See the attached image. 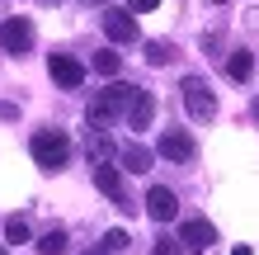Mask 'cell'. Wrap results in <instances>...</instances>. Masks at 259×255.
I'll list each match as a JSON object with an SVG mask.
<instances>
[{
  "mask_svg": "<svg viewBox=\"0 0 259 255\" xmlns=\"http://www.w3.org/2000/svg\"><path fill=\"white\" fill-rule=\"evenodd\" d=\"M104 33H109V43H137L132 10H104Z\"/></svg>",
  "mask_w": 259,
  "mask_h": 255,
  "instance_id": "obj_11",
  "label": "cell"
},
{
  "mask_svg": "<svg viewBox=\"0 0 259 255\" xmlns=\"http://www.w3.org/2000/svg\"><path fill=\"white\" fill-rule=\"evenodd\" d=\"M123 118H127V128H132V132L151 128V118H156V95L137 85V95H132V104H127V114H123Z\"/></svg>",
  "mask_w": 259,
  "mask_h": 255,
  "instance_id": "obj_10",
  "label": "cell"
},
{
  "mask_svg": "<svg viewBox=\"0 0 259 255\" xmlns=\"http://www.w3.org/2000/svg\"><path fill=\"white\" fill-rule=\"evenodd\" d=\"M127 5H132L137 14H146V10H156V5H160V0H127Z\"/></svg>",
  "mask_w": 259,
  "mask_h": 255,
  "instance_id": "obj_21",
  "label": "cell"
},
{
  "mask_svg": "<svg viewBox=\"0 0 259 255\" xmlns=\"http://www.w3.org/2000/svg\"><path fill=\"white\" fill-rule=\"evenodd\" d=\"M95 189L104 194V199H113L123 213H132V199H127V185H123V170H118V166H109V161L95 166Z\"/></svg>",
  "mask_w": 259,
  "mask_h": 255,
  "instance_id": "obj_6",
  "label": "cell"
},
{
  "mask_svg": "<svg viewBox=\"0 0 259 255\" xmlns=\"http://www.w3.org/2000/svg\"><path fill=\"white\" fill-rule=\"evenodd\" d=\"M127 241H132V236H127V232H118V227H113L109 236H104V250H109V255H113V250H127Z\"/></svg>",
  "mask_w": 259,
  "mask_h": 255,
  "instance_id": "obj_19",
  "label": "cell"
},
{
  "mask_svg": "<svg viewBox=\"0 0 259 255\" xmlns=\"http://www.w3.org/2000/svg\"><path fill=\"white\" fill-rule=\"evenodd\" d=\"M28 152L42 170H66L71 166V137L62 128H38L33 137H28Z\"/></svg>",
  "mask_w": 259,
  "mask_h": 255,
  "instance_id": "obj_2",
  "label": "cell"
},
{
  "mask_svg": "<svg viewBox=\"0 0 259 255\" xmlns=\"http://www.w3.org/2000/svg\"><path fill=\"white\" fill-rule=\"evenodd\" d=\"M212 5H226V0H212Z\"/></svg>",
  "mask_w": 259,
  "mask_h": 255,
  "instance_id": "obj_25",
  "label": "cell"
},
{
  "mask_svg": "<svg viewBox=\"0 0 259 255\" xmlns=\"http://www.w3.org/2000/svg\"><path fill=\"white\" fill-rule=\"evenodd\" d=\"M85 156H90V166H104V161H113L118 156V147H113V137L104 128H90V137H85Z\"/></svg>",
  "mask_w": 259,
  "mask_h": 255,
  "instance_id": "obj_12",
  "label": "cell"
},
{
  "mask_svg": "<svg viewBox=\"0 0 259 255\" xmlns=\"http://www.w3.org/2000/svg\"><path fill=\"white\" fill-rule=\"evenodd\" d=\"M132 95H137V85H127V81H109L95 99H90V109H85L90 128H109L113 118H123L127 104H132Z\"/></svg>",
  "mask_w": 259,
  "mask_h": 255,
  "instance_id": "obj_1",
  "label": "cell"
},
{
  "mask_svg": "<svg viewBox=\"0 0 259 255\" xmlns=\"http://www.w3.org/2000/svg\"><path fill=\"white\" fill-rule=\"evenodd\" d=\"M5 241H10V246L33 241V227H28V217H5Z\"/></svg>",
  "mask_w": 259,
  "mask_h": 255,
  "instance_id": "obj_15",
  "label": "cell"
},
{
  "mask_svg": "<svg viewBox=\"0 0 259 255\" xmlns=\"http://www.w3.org/2000/svg\"><path fill=\"white\" fill-rule=\"evenodd\" d=\"M95 71H99V76H118V71H123V57H118L113 48H104V52H95Z\"/></svg>",
  "mask_w": 259,
  "mask_h": 255,
  "instance_id": "obj_17",
  "label": "cell"
},
{
  "mask_svg": "<svg viewBox=\"0 0 259 255\" xmlns=\"http://www.w3.org/2000/svg\"><path fill=\"white\" fill-rule=\"evenodd\" d=\"M48 71H52V81L62 85V90H80L85 85V62H75V57H66V52H52L48 57Z\"/></svg>",
  "mask_w": 259,
  "mask_h": 255,
  "instance_id": "obj_7",
  "label": "cell"
},
{
  "mask_svg": "<svg viewBox=\"0 0 259 255\" xmlns=\"http://www.w3.org/2000/svg\"><path fill=\"white\" fill-rule=\"evenodd\" d=\"M38 250H42V255H66V232H62V227L42 232V236H38Z\"/></svg>",
  "mask_w": 259,
  "mask_h": 255,
  "instance_id": "obj_18",
  "label": "cell"
},
{
  "mask_svg": "<svg viewBox=\"0 0 259 255\" xmlns=\"http://www.w3.org/2000/svg\"><path fill=\"white\" fill-rule=\"evenodd\" d=\"M0 255H5V246H0Z\"/></svg>",
  "mask_w": 259,
  "mask_h": 255,
  "instance_id": "obj_26",
  "label": "cell"
},
{
  "mask_svg": "<svg viewBox=\"0 0 259 255\" xmlns=\"http://www.w3.org/2000/svg\"><path fill=\"white\" fill-rule=\"evenodd\" d=\"M250 71H254L250 52H231V57H226V76H231V81H250Z\"/></svg>",
  "mask_w": 259,
  "mask_h": 255,
  "instance_id": "obj_14",
  "label": "cell"
},
{
  "mask_svg": "<svg viewBox=\"0 0 259 255\" xmlns=\"http://www.w3.org/2000/svg\"><path fill=\"white\" fill-rule=\"evenodd\" d=\"M80 5H109V0H80Z\"/></svg>",
  "mask_w": 259,
  "mask_h": 255,
  "instance_id": "obj_23",
  "label": "cell"
},
{
  "mask_svg": "<svg viewBox=\"0 0 259 255\" xmlns=\"http://www.w3.org/2000/svg\"><path fill=\"white\" fill-rule=\"evenodd\" d=\"M146 217H151V222H175V217H179V199H175V189L151 185V189H146Z\"/></svg>",
  "mask_w": 259,
  "mask_h": 255,
  "instance_id": "obj_9",
  "label": "cell"
},
{
  "mask_svg": "<svg viewBox=\"0 0 259 255\" xmlns=\"http://www.w3.org/2000/svg\"><path fill=\"white\" fill-rule=\"evenodd\" d=\"M212 241H217V232H212L207 217H184L179 222V246H184V255L189 250H207Z\"/></svg>",
  "mask_w": 259,
  "mask_h": 255,
  "instance_id": "obj_8",
  "label": "cell"
},
{
  "mask_svg": "<svg viewBox=\"0 0 259 255\" xmlns=\"http://www.w3.org/2000/svg\"><path fill=\"white\" fill-rule=\"evenodd\" d=\"M184 109H189V118H198V123H207L212 114H217V95H212V85L203 81V76H184Z\"/></svg>",
  "mask_w": 259,
  "mask_h": 255,
  "instance_id": "obj_3",
  "label": "cell"
},
{
  "mask_svg": "<svg viewBox=\"0 0 259 255\" xmlns=\"http://www.w3.org/2000/svg\"><path fill=\"white\" fill-rule=\"evenodd\" d=\"M156 156L175 161V166H189V161L198 156V142L189 137L184 128H165V132H160V142H156Z\"/></svg>",
  "mask_w": 259,
  "mask_h": 255,
  "instance_id": "obj_5",
  "label": "cell"
},
{
  "mask_svg": "<svg viewBox=\"0 0 259 255\" xmlns=\"http://www.w3.org/2000/svg\"><path fill=\"white\" fill-rule=\"evenodd\" d=\"M146 62H151V66H170V62H175V43H165V38L146 43Z\"/></svg>",
  "mask_w": 259,
  "mask_h": 255,
  "instance_id": "obj_16",
  "label": "cell"
},
{
  "mask_svg": "<svg viewBox=\"0 0 259 255\" xmlns=\"http://www.w3.org/2000/svg\"><path fill=\"white\" fill-rule=\"evenodd\" d=\"M0 48L10 57H28L33 52V19H24V14H14V19L0 24Z\"/></svg>",
  "mask_w": 259,
  "mask_h": 255,
  "instance_id": "obj_4",
  "label": "cell"
},
{
  "mask_svg": "<svg viewBox=\"0 0 259 255\" xmlns=\"http://www.w3.org/2000/svg\"><path fill=\"white\" fill-rule=\"evenodd\" d=\"M151 255H184V246H179V236H160Z\"/></svg>",
  "mask_w": 259,
  "mask_h": 255,
  "instance_id": "obj_20",
  "label": "cell"
},
{
  "mask_svg": "<svg viewBox=\"0 0 259 255\" xmlns=\"http://www.w3.org/2000/svg\"><path fill=\"white\" fill-rule=\"evenodd\" d=\"M118 161H123V170H132V175H146L156 166V152H146L142 142H127L123 152H118Z\"/></svg>",
  "mask_w": 259,
  "mask_h": 255,
  "instance_id": "obj_13",
  "label": "cell"
},
{
  "mask_svg": "<svg viewBox=\"0 0 259 255\" xmlns=\"http://www.w3.org/2000/svg\"><path fill=\"white\" fill-rule=\"evenodd\" d=\"M80 255H109V250H104V246H99V250H80Z\"/></svg>",
  "mask_w": 259,
  "mask_h": 255,
  "instance_id": "obj_22",
  "label": "cell"
},
{
  "mask_svg": "<svg viewBox=\"0 0 259 255\" xmlns=\"http://www.w3.org/2000/svg\"><path fill=\"white\" fill-rule=\"evenodd\" d=\"M254 118H259V99H254Z\"/></svg>",
  "mask_w": 259,
  "mask_h": 255,
  "instance_id": "obj_24",
  "label": "cell"
}]
</instances>
